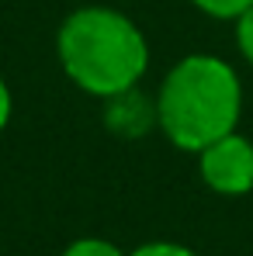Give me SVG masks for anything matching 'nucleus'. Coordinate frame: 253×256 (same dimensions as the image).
I'll list each match as a JSON object with an SVG mask.
<instances>
[{
  "instance_id": "nucleus-6",
  "label": "nucleus",
  "mask_w": 253,
  "mask_h": 256,
  "mask_svg": "<svg viewBox=\"0 0 253 256\" xmlns=\"http://www.w3.org/2000/svg\"><path fill=\"white\" fill-rule=\"evenodd\" d=\"M191 7L211 21H236L243 10L253 7V0H191Z\"/></svg>"
},
{
  "instance_id": "nucleus-7",
  "label": "nucleus",
  "mask_w": 253,
  "mask_h": 256,
  "mask_svg": "<svg viewBox=\"0 0 253 256\" xmlns=\"http://www.w3.org/2000/svg\"><path fill=\"white\" fill-rule=\"evenodd\" d=\"M128 256H198V253L184 242H173V239H149V242L128 250Z\"/></svg>"
},
{
  "instance_id": "nucleus-4",
  "label": "nucleus",
  "mask_w": 253,
  "mask_h": 256,
  "mask_svg": "<svg viewBox=\"0 0 253 256\" xmlns=\"http://www.w3.org/2000/svg\"><path fill=\"white\" fill-rule=\"evenodd\" d=\"M104 125L118 138H139L142 132L156 128V104H153V97H142L139 86L125 90V94L104 100Z\"/></svg>"
},
{
  "instance_id": "nucleus-9",
  "label": "nucleus",
  "mask_w": 253,
  "mask_h": 256,
  "mask_svg": "<svg viewBox=\"0 0 253 256\" xmlns=\"http://www.w3.org/2000/svg\"><path fill=\"white\" fill-rule=\"evenodd\" d=\"M11 118H14V94H11L7 76L0 73V132L11 125Z\"/></svg>"
},
{
  "instance_id": "nucleus-8",
  "label": "nucleus",
  "mask_w": 253,
  "mask_h": 256,
  "mask_svg": "<svg viewBox=\"0 0 253 256\" xmlns=\"http://www.w3.org/2000/svg\"><path fill=\"white\" fill-rule=\"evenodd\" d=\"M232 35H236V52L243 56V62L253 66V7L250 10H243L236 21H232Z\"/></svg>"
},
{
  "instance_id": "nucleus-2",
  "label": "nucleus",
  "mask_w": 253,
  "mask_h": 256,
  "mask_svg": "<svg viewBox=\"0 0 253 256\" xmlns=\"http://www.w3.org/2000/svg\"><path fill=\"white\" fill-rule=\"evenodd\" d=\"M156 132L180 152H201L208 142L239 128L243 80L239 70L215 52L180 56L153 94Z\"/></svg>"
},
{
  "instance_id": "nucleus-3",
  "label": "nucleus",
  "mask_w": 253,
  "mask_h": 256,
  "mask_svg": "<svg viewBox=\"0 0 253 256\" xmlns=\"http://www.w3.org/2000/svg\"><path fill=\"white\" fill-rule=\"evenodd\" d=\"M198 160V176L218 198H246L253 194V138L239 128L208 142Z\"/></svg>"
},
{
  "instance_id": "nucleus-5",
  "label": "nucleus",
  "mask_w": 253,
  "mask_h": 256,
  "mask_svg": "<svg viewBox=\"0 0 253 256\" xmlns=\"http://www.w3.org/2000/svg\"><path fill=\"white\" fill-rule=\"evenodd\" d=\"M59 256H128V253L104 236H80V239L66 242V250Z\"/></svg>"
},
{
  "instance_id": "nucleus-1",
  "label": "nucleus",
  "mask_w": 253,
  "mask_h": 256,
  "mask_svg": "<svg viewBox=\"0 0 253 256\" xmlns=\"http://www.w3.org/2000/svg\"><path fill=\"white\" fill-rule=\"evenodd\" d=\"M56 59L80 94L111 100L142 84L149 70V38L125 10L111 4H80L59 21Z\"/></svg>"
}]
</instances>
